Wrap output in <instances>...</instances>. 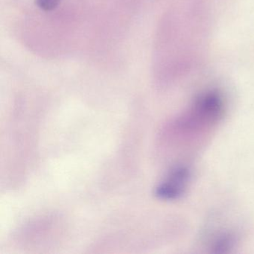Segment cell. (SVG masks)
<instances>
[{"label":"cell","mask_w":254,"mask_h":254,"mask_svg":"<svg viewBox=\"0 0 254 254\" xmlns=\"http://www.w3.org/2000/svg\"><path fill=\"white\" fill-rule=\"evenodd\" d=\"M62 0H36L37 5L41 9L46 11L55 9Z\"/></svg>","instance_id":"2"},{"label":"cell","mask_w":254,"mask_h":254,"mask_svg":"<svg viewBox=\"0 0 254 254\" xmlns=\"http://www.w3.org/2000/svg\"><path fill=\"white\" fill-rule=\"evenodd\" d=\"M190 172L186 167L175 168L169 175L167 181L157 189V195L162 198L172 199L181 195L187 187Z\"/></svg>","instance_id":"1"}]
</instances>
